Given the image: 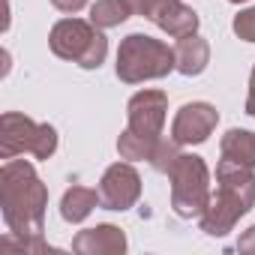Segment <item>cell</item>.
<instances>
[{
    "label": "cell",
    "instance_id": "30bf717a",
    "mask_svg": "<svg viewBox=\"0 0 255 255\" xmlns=\"http://www.w3.org/2000/svg\"><path fill=\"white\" fill-rule=\"evenodd\" d=\"M144 18L153 21L159 30H165L174 39L198 33V12L189 9L183 0H147Z\"/></svg>",
    "mask_w": 255,
    "mask_h": 255
},
{
    "label": "cell",
    "instance_id": "8992f818",
    "mask_svg": "<svg viewBox=\"0 0 255 255\" xmlns=\"http://www.w3.org/2000/svg\"><path fill=\"white\" fill-rule=\"evenodd\" d=\"M57 150V129L51 123H36L18 111H6L0 117V156L15 159L30 153L36 159H48Z\"/></svg>",
    "mask_w": 255,
    "mask_h": 255
},
{
    "label": "cell",
    "instance_id": "6da1fadb",
    "mask_svg": "<svg viewBox=\"0 0 255 255\" xmlns=\"http://www.w3.org/2000/svg\"><path fill=\"white\" fill-rule=\"evenodd\" d=\"M0 207L12 234L39 237L45 231L48 186L27 159H6L0 168Z\"/></svg>",
    "mask_w": 255,
    "mask_h": 255
},
{
    "label": "cell",
    "instance_id": "ffe728a7",
    "mask_svg": "<svg viewBox=\"0 0 255 255\" xmlns=\"http://www.w3.org/2000/svg\"><path fill=\"white\" fill-rule=\"evenodd\" d=\"M246 114L255 117V66H252V75H249V96H246Z\"/></svg>",
    "mask_w": 255,
    "mask_h": 255
},
{
    "label": "cell",
    "instance_id": "7a4b0ae2",
    "mask_svg": "<svg viewBox=\"0 0 255 255\" xmlns=\"http://www.w3.org/2000/svg\"><path fill=\"white\" fill-rule=\"evenodd\" d=\"M255 207V168L237 165L231 159H219L216 165V192L210 204L198 216V225L210 237H225L240 216Z\"/></svg>",
    "mask_w": 255,
    "mask_h": 255
},
{
    "label": "cell",
    "instance_id": "7402d4cb",
    "mask_svg": "<svg viewBox=\"0 0 255 255\" xmlns=\"http://www.w3.org/2000/svg\"><path fill=\"white\" fill-rule=\"evenodd\" d=\"M231 3H246V0H231Z\"/></svg>",
    "mask_w": 255,
    "mask_h": 255
},
{
    "label": "cell",
    "instance_id": "9c48e42d",
    "mask_svg": "<svg viewBox=\"0 0 255 255\" xmlns=\"http://www.w3.org/2000/svg\"><path fill=\"white\" fill-rule=\"evenodd\" d=\"M219 123V111L210 102H186L171 123V138L177 144H204Z\"/></svg>",
    "mask_w": 255,
    "mask_h": 255
},
{
    "label": "cell",
    "instance_id": "ba28073f",
    "mask_svg": "<svg viewBox=\"0 0 255 255\" xmlns=\"http://www.w3.org/2000/svg\"><path fill=\"white\" fill-rule=\"evenodd\" d=\"M141 198V174L132 162H114L99 180V204L105 210H129Z\"/></svg>",
    "mask_w": 255,
    "mask_h": 255
},
{
    "label": "cell",
    "instance_id": "2e32d148",
    "mask_svg": "<svg viewBox=\"0 0 255 255\" xmlns=\"http://www.w3.org/2000/svg\"><path fill=\"white\" fill-rule=\"evenodd\" d=\"M180 147H183V144H177L174 138H162V141L156 144L153 156H150V165H153V171H159V174H168V171H171V165H174V162H177V156H180Z\"/></svg>",
    "mask_w": 255,
    "mask_h": 255
},
{
    "label": "cell",
    "instance_id": "44dd1931",
    "mask_svg": "<svg viewBox=\"0 0 255 255\" xmlns=\"http://www.w3.org/2000/svg\"><path fill=\"white\" fill-rule=\"evenodd\" d=\"M126 6H129L132 15H144V6H147V0H123Z\"/></svg>",
    "mask_w": 255,
    "mask_h": 255
},
{
    "label": "cell",
    "instance_id": "3957f363",
    "mask_svg": "<svg viewBox=\"0 0 255 255\" xmlns=\"http://www.w3.org/2000/svg\"><path fill=\"white\" fill-rule=\"evenodd\" d=\"M117 78L126 84H141L153 78H165L177 69L174 48L162 39H153L147 33H129L117 48Z\"/></svg>",
    "mask_w": 255,
    "mask_h": 255
},
{
    "label": "cell",
    "instance_id": "d6986e66",
    "mask_svg": "<svg viewBox=\"0 0 255 255\" xmlns=\"http://www.w3.org/2000/svg\"><path fill=\"white\" fill-rule=\"evenodd\" d=\"M51 6L60 9V12H78L87 6V0H51Z\"/></svg>",
    "mask_w": 255,
    "mask_h": 255
},
{
    "label": "cell",
    "instance_id": "4fadbf2b",
    "mask_svg": "<svg viewBox=\"0 0 255 255\" xmlns=\"http://www.w3.org/2000/svg\"><path fill=\"white\" fill-rule=\"evenodd\" d=\"M93 207H102L99 204V189H90V186H69L60 198V216L66 222H84Z\"/></svg>",
    "mask_w": 255,
    "mask_h": 255
},
{
    "label": "cell",
    "instance_id": "8fae6325",
    "mask_svg": "<svg viewBox=\"0 0 255 255\" xmlns=\"http://www.w3.org/2000/svg\"><path fill=\"white\" fill-rule=\"evenodd\" d=\"M72 249L78 255H123L126 252V234L117 225L102 222L96 228L78 231L72 240Z\"/></svg>",
    "mask_w": 255,
    "mask_h": 255
},
{
    "label": "cell",
    "instance_id": "ac0fdd59",
    "mask_svg": "<svg viewBox=\"0 0 255 255\" xmlns=\"http://www.w3.org/2000/svg\"><path fill=\"white\" fill-rule=\"evenodd\" d=\"M237 252H246V255H255V225H249L240 240H237Z\"/></svg>",
    "mask_w": 255,
    "mask_h": 255
},
{
    "label": "cell",
    "instance_id": "52a82bcc",
    "mask_svg": "<svg viewBox=\"0 0 255 255\" xmlns=\"http://www.w3.org/2000/svg\"><path fill=\"white\" fill-rule=\"evenodd\" d=\"M168 114V96L162 90H138L126 105V129L144 141H159Z\"/></svg>",
    "mask_w": 255,
    "mask_h": 255
},
{
    "label": "cell",
    "instance_id": "7c38bea8",
    "mask_svg": "<svg viewBox=\"0 0 255 255\" xmlns=\"http://www.w3.org/2000/svg\"><path fill=\"white\" fill-rule=\"evenodd\" d=\"M174 60H177V72L180 75H201L210 63V45L204 36L189 33L180 36L174 45Z\"/></svg>",
    "mask_w": 255,
    "mask_h": 255
},
{
    "label": "cell",
    "instance_id": "9a60e30c",
    "mask_svg": "<svg viewBox=\"0 0 255 255\" xmlns=\"http://www.w3.org/2000/svg\"><path fill=\"white\" fill-rule=\"evenodd\" d=\"M129 6L123 0H96L90 6V21L99 27V30H108V27H120L126 18H129Z\"/></svg>",
    "mask_w": 255,
    "mask_h": 255
},
{
    "label": "cell",
    "instance_id": "5b68a950",
    "mask_svg": "<svg viewBox=\"0 0 255 255\" xmlns=\"http://www.w3.org/2000/svg\"><path fill=\"white\" fill-rule=\"evenodd\" d=\"M171 180V207L180 219L201 216L210 204V168L195 153H180L168 171Z\"/></svg>",
    "mask_w": 255,
    "mask_h": 255
},
{
    "label": "cell",
    "instance_id": "277c9868",
    "mask_svg": "<svg viewBox=\"0 0 255 255\" xmlns=\"http://www.w3.org/2000/svg\"><path fill=\"white\" fill-rule=\"evenodd\" d=\"M48 45L57 57L78 63L81 69H99L108 54V39L93 21L81 18H63L51 27Z\"/></svg>",
    "mask_w": 255,
    "mask_h": 255
},
{
    "label": "cell",
    "instance_id": "e0dca14e",
    "mask_svg": "<svg viewBox=\"0 0 255 255\" xmlns=\"http://www.w3.org/2000/svg\"><path fill=\"white\" fill-rule=\"evenodd\" d=\"M231 27H234V33H237L243 42H255V6H249V9L237 12Z\"/></svg>",
    "mask_w": 255,
    "mask_h": 255
},
{
    "label": "cell",
    "instance_id": "5bb4252c",
    "mask_svg": "<svg viewBox=\"0 0 255 255\" xmlns=\"http://www.w3.org/2000/svg\"><path fill=\"white\" fill-rule=\"evenodd\" d=\"M219 153L222 159H231L237 165L255 168V132L249 129H228L219 141Z\"/></svg>",
    "mask_w": 255,
    "mask_h": 255
}]
</instances>
